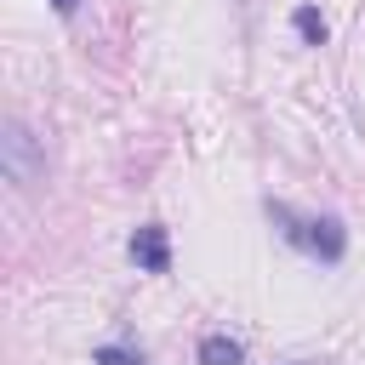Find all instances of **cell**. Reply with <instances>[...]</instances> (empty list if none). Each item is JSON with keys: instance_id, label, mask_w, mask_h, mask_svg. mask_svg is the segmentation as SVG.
<instances>
[{"instance_id": "3", "label": "cell", "mask_w": 365, "mask_h": 365, "mask_svg": "<svg viewBox=\"0 0 365 365\" xmlns=\"http://www.w3.org/2000/svg\"><path fill=\"white\" fill-rule=\"evenodd\" d=\"M131 262L148 268V274H165V268H171V245H165V228H160V222H143V228L131 234Z\"/></svg>"}, {"instance_id": "4", "label": "cell", "mask_w": 365, "mask_h": 365, "mask_svg": "<svg viewBox=\"0 0 365 365\" xmlns=\"http://www.w3.org/2000/svg\"><path fill=\"white\" fill-rule=\"evenodd\" d=\"M200 365H245V348L234 342V336H222V331H211V336H200V354H194Z\"/></svg>"}, {"instance_id": "7", "label": "cell", "mask_w": 365, "mask_h": 365, "mask_svg": "<svg viewBox=\"0 0 365 365\" xmlns=\"http://www.w3.org/2000/svg\"><path fill=\"white\" fill-rule=\"evenodd\" d=\"M74 6H80V0H51V11H57V17H74Z\"/></svg>"}, {"instance_id": "1", "label": "cell", "mask_w": 365, "mask_h": 365, "mask_svg": "<svg viewBox=\"0 0 365 365\" xmlns=\"http://www.w3.org/2000/svg\"><path fill=\"white\" fill-rule=\"evenodd\" d=\"M268 217L279 222V234H285L297 251H308V257H319V262H342L348 228H342L336 217H297L285 200H268Z\"/></svg>"}, {"instance_id": "8", "label": "cell", "mask_w": 365, "mask_h": 365, "mask_svg": "<svg viewBox=\"0 0 365 365\" xmlns=\"http://www.w3.org/2000/svg\"><path fill=\"white\" fill-rule=\"evenodd\" d=\"M297 365H308V359H297Z\"/></svg>"}, {"instance_id": "2", "label": "cell", "mask_w": 365, "mask_h": 365, "mask_svg": "<svg viewBox=\"0 0 365 365\" xmlns=\"http://www.w3.org/2000/svg\"><path fill=\"white\" fill-rule=\"evenodd\" d=\"M0 171H6V182H17V188H34V182L46 177V148H40V137H34L23 120H6V125H0Z\"/></svg>"}, {"instance_id": "6", "label": "cell", "mask_w": 365, "mask_h": 365, "mask_svg": "<svg viewBox=\"0 0 365 365\" xmlns=\"http://www.w3.org/2000/svg\"><path fill=\"white\" fill-rule=\"evenodd\" d=\"M91 359H97V365H143V354H131V348H120V342H103Z\"/></svg>"}, {"instance_id": "5", "label": "cell", "mask_w": 365, "mask_h": 365, "mask_svg": "<svg viewBox=\"0 0 365 365\" xmlns=\"http://www.w3.org/2000/svg\"><path fill=\"white\" fill-rule=\"evenodd\" d=\"M291 23H297V34H302L308 46H325V17H319L314 6H297V17H291Z\"/></svg>"}]
</instances>
